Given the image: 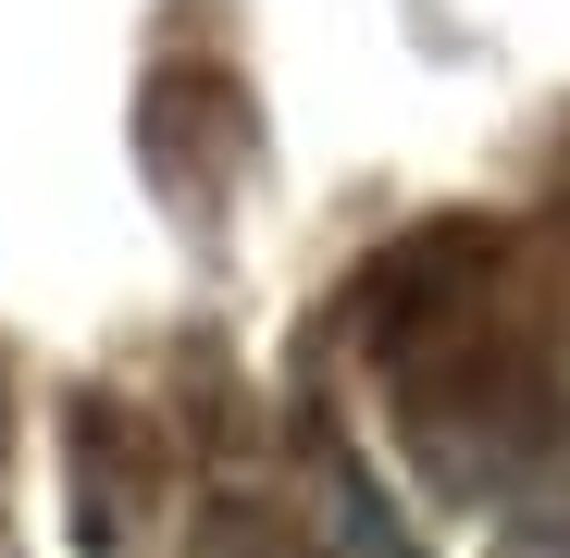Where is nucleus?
Masks as SVG:
<instances>
[{
	"label": "nucleus",
	"instance_id": "f257e3e1",
	"mask_svg": "<svg viewBox=\"0 0 570 558\" xmlns=\"http://www.w3.org/2000/svg\"><path fill=\"white\" fill-rule=\"evenodd\" d=\"M497 558H570V521H533V533H497Z\"/></svg>",
	"mask_w": 570,
	"mask_h": 558
},
{
	"label": "nucleus",
	"instance_id": "f03ea898",
	"mask_svg": "<svg viewBox=\"0 0 570 558\" xmlns=\"http://www.w3.org/2000/svg\"><path fill=\"white\" fill-rule=\"evenodd\" d=\"M323 558H422V546H397V533H347V546H323Z\"/></svg>",
	"mask_w": 570,
	"mask_h": 558
}]
</instances>
